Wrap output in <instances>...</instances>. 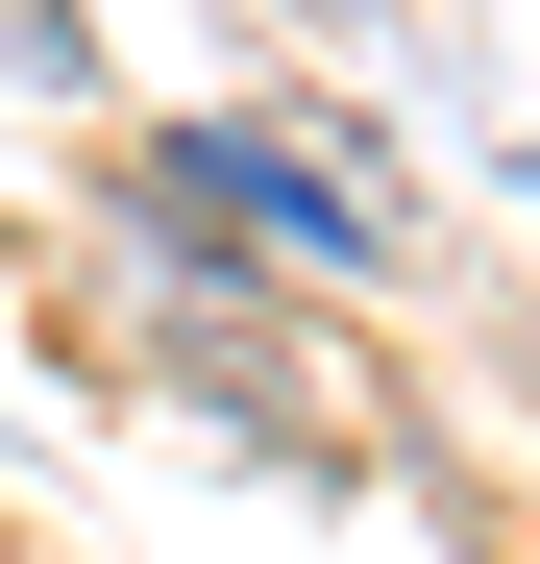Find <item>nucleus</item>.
<instances>
[{
  "label": "nucleus",
  "instance_id": "obj_1",
  "mask_svg": "<svg viewBox=\"0 0 540 564\" xmlns=\"http://www.w3.org/2000/svg\"><path fill=\"white\" fill-rule=\"evenodd\" d=\"M148 172H172V221H270L295 270H369V246H393L369 197H344V148H295V123H172Z\"/></svg>",
  "mask_w": 540,
  "mask_h": 564
}]
</instances>
